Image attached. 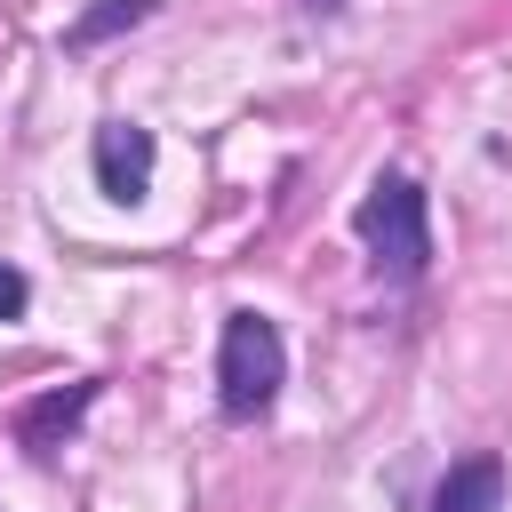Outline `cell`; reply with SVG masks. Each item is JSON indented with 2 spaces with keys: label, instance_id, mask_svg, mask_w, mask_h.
Wrapping results in <instances>:
<instances>
[{
  "label": "cell",
  "instance_id": "obj_1",
  "mask_svg": "<svg viewBox=\"0 0 512 512\" xmlns=\"http://www.w3.org/2000/svg\"><path fill=\"white\" fill-rule=\"evenodd\" d=\"M352 232L368 240L376 272H392V280H416L424 256H432V216H424V192H416L408 176L368 184V200L352 208Z\"/></svg>",
  "mask_w": 512,
  "mask_h": 512
},
{
  "label": "cell",
  "instance_id": "obj_2",
  "mask_svg": "<svg viewBox=\"0 0 512 512\" xmlns=\"http://www.w3.org/2000/svg\"><path fill=\"white\" fill-rule=\"evenodd\" d=\"M280 376H288L280 328L256 320V312H232L224 344H216V400H224V416H264L272 392H280Z\"/></svg>",
  "mask_w": 512,
  "mask_h": 512
},
{
  "label": "cell",
  "instance_id": "obj_3",
  "mask_svg": "<svg viewBox=\"0 0 512 512\" xmlns=\"http://www.w3.org/2000/svg\"><path fill=\"white\" fill-rule=\"evenodd\" d=\"M152 128H136V120H112V128H96V192L104 200H144V184H152Z\"/></svg>",
  "mask_w": 512,
  "mask_h": 512
},
{
  "label": "cell",
  "instance_id": "obj_4",
  "mask_svg": "<svg viewBox=\"0 0 512 512\" xmlns=\"http://www.w3.org/2000/svg\"><path fill=\"white\" fill-rule=\"evenodd\" d=\"M88 400H96V384H56V392H40V400L16 416V440H24L32 456H56V448H64V432L88 416Z\"/></svg>",
  "mask_w": 512,
  "mask_h": 512
},
{
  "label": "cell",
  "instance_id": "obj_5",
  "mask_svg": "<svg viewBox=\"0 0 512 512\" xmlns=\"http://www.w3.org/2000/svg\"><path fill=\"white\" fill-rule=\"evenodd\" d=\"M432 512H504V464L496 456H464L432 488Z\"/></svg>",
  "mask_w": 512,
  "mask_h": 512
},
{
  "label": "cell",
  "instance_id": "obj_6",
  "mask_svg": "<svg viewBox=\"0 0 512 512\" xmlns=\"http://www.w3.org/2000/svg\"><path fill=\"white\" fill-rule=\"evenodd\" d=\"M152 8H160V0H96V8H80V16H72L64 48H96V40H112V32H136Z\"/></svg>",
  "mask_w": 512,
  "mask_h": 512
},
{
  "label": "cell",
  "instance_id": "obj_7",
  "mask_svg": "<svg viewBox=\"0 0 512 512\" xmlns=\"http://www.w3.org/2000/svg\"><path fill=\"white\" fill-rule=\"evenodd\" d=\"M24 304H32V280H24L16 264H0V320H16Z\"/></svg>",
  "mask_w": 512,
  "mask_h": 512
}]
</instances>
